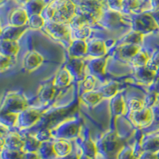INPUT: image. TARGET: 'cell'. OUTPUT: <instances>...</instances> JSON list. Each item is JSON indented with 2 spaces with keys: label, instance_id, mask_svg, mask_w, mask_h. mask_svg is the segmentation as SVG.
<instances>
[{
  "label": "cell",
  "instance_id": "6da1fadb",
  "mask_svg": "<svg viewBox=\"0 0 159 159\" xmlns=\"http://www.w3.org/2000/svg\"><path fill=\"white\" fill-rule=\"evenodd\" d=\"M98 152L106 159H117L118 154L124 147V142L115 131L105 134L96 144Z\"/></svg>",
  "mask_w": 159,
  "mask_h": 159
},
{
  "label": "cell",
  "instance_id": "2e32d148",
  "mask_svg": "<svg viewBox=\"0 0 159 159\" xmlns=\"http://www.w3.org/2000/svg\"><path fill=\"white\" fill-rule=\"evenodd\" d=\"M126 104L124 99L120 93H117L115 96L111 98L110 110L111 114L112 120H116V118L123 114L125 111Z\"/></svg>",
  "mask_w": 159,
  "mask_h": 159
},
{
  "label": "cell",
  "instance_id": "52a82bcc",
  "mask_svg": "<svg viewBox=\"0 0 159 159\" xmlns=\"http://www.w3.org/2000/svg\"><path fill=\"white\" fill-rule=\"evenodd\" d=\"M43 111L38 109L26 108L19 113L18 124L22 128H29L36 124L42 116Z\"/></svg>",
  "mask_w": 159,
  "mask_h": 159
},
{
  "label": "cell",
  "instance_id": "9a60e30c",
  "mask_svg": "<svg viewBox=\"0 0 159 159\" xmlns=\"http://www.w3.org/2000/svg\"><path fill=\"white\" fill-rule=\"evenodd\" d=\"M106 42L102 40H92L88 43V54L92 57H102L107 55Z\"/></svg>",
  "mask_w": 159,
  "mask_h": 159
},
{
  "label": "cell",
  "instance_id": "8992f818",
  "mask_svg": "<svg viewBox=\"0 0 159 159\" xmlns=\"http://www.w3.org/2000/svg\"><path fill=\"white\" fill-rule=\"evenodd\" d=\"M43 28L52 38L57 40L67 39L72 34L69 24L61 23L54 21H46Z\"/></svg>",
  "mask_w": 159,
  "mask_h": 159
},
{
  "label": "cell",
  "instance_id": "74e56055",
  "mask_svg": "<svg viewBox=\"0 0 159 159\" xmlns=\"http://www.w3.org/2000/svg\"><path fill=\"white\" fill-rule=\"evenodd\" d=\"M92 30L89 26H84V27L80 28V29L74 30L72 34L74 36V40H85L89 38V35L91 34Z\"/></svg>",
  "mask_w": 159,
  "mask_h": 159
},
{
  "label": "cell",
  "instance_id": "11a10c76",
  "mask_svg": "<svg viewBox=\"0 0 159 159\" xmlns=\"http://www.w3.org/2000/svg\"><path fill=\"white\" fill-rule=\"evenodd\" d=\"M80 159H93V158L82 153V154H80Z\"/></svg>",
  "mask_w": 159,
  "mask_h": 159
},
{
  "label": "cell",
  "instance_id": "6f0895ef",
  "mask_svg": "<svg viewBox=\"0 0 159 159\" xmlns=\"http://www.w3.org/2000/svg\"><path fill=\"white\" fill-rule=\"evenodd\" d=\"M156 154H157V159H159V151L157 152V153H156Z\"/></svg>",
  "mask_w": 159,
  "mask_h": 159
},
{
  "label": "cell",
  "instance_id": "f546056e",
  "mask_svg": "<svg viewBox=\"0 0 159 159\" xmlns=\"http://www.w3.org/2000/svg\"><path fill=\"white\" fill-rule=\"evenodd\" d=\"M119 84L117 81H111L107 83V84L102 86L99 89V92H100L103 98H112L116 96L119 92Z\"/></svg>",
  "mask_w": 159,
  "mask_h": 159
},
{
  "label": "cell",
  "instance_id": "d6986e66",
  "mask_svg": "<svg viewBox=\"0 0 159 159\" xmlns=\"http://www.w3.org/2000/svg\"><path fill=\"white\" fill-rule=\"evenodd\" d=\"M88 54V43L85 40H73L69 45V55L72 57H82Z\"/></svg>",
  "mask_w": 159,
  "mask_h": 159
},
{
  "label": "cell",
  "instance_id": "e575fe53",
  "mask_svg": "<svg viewBox=\"0 0 159 159\" xmlns=\"http://www.w3.org/2000/svg\"><path fill=\"white\" fill-rule=\"evenodd\" d=\"M18 113H3L1 114L0 116V120H1V124L5 125L6 127H13L15 125L18 124Z\"/></svg>",
  "mask_w": 159,
  "mask_h": 159
},
{
  "label": "cell",
  "instance_id": "cb8c5ba5",
  "mask_svg": "<svg viewBox=\"0 0 159 159\" xmlns=\"http://www.w3.org/2000/svg\"><path fill=\"white\" fill-rule=\"evenodd\" d=\"M141 145L143 151L157 153L159 151V135L143 138L141 140Z\"/></svg>",
  "mask_w": 159,
  "mask_h": 159
},
{
  "label": "cell",
  "instance_id": "ba28073f",
  "mask_svg": "<svg viewBox=\"0 0 159 159\" xmlns=\"http://www.w3.org/2000/svg\"><path fill=\"white\" fill-rule=\"evenodd\" d=\"M97 22L104 28L116 29L121 25L122 15L120 12L109 9L103 11Z\"/></svg>",
  "mask_w": 159,
  "mask_h": 159
},
{
  "label": "cell",
  "instance_id": "9f6ffc18",
  "mask_svg": "<svg viewBox=\"0 0 159 159\" xmlns=\"http://www.w3.org/2000/svg\"><path fill=\"white\" fill-rule=\"evenodd\" d=\"M16 1L18 2H19V3H22L23 4V5H25V4H26L28 2H29L30 0H16Z\"/></svg>",
  "mask_w": 159,
  "mask_h": 159
},
{
  "label": "cell",
  "instance_id": "d6a6232c",
  "mask_svg": "<svg viewBox=\"0 0 159 159\" xmlns=\"http://www.w3.org/2000/svg\"><path fill=\"white\" fill-rule=\"evenodd\" d=\"M45 22L46 21L42 16V15H29L27 25L29 28L34 30H38L44 27Z\"/></svg>",
  "mask_w": 159,
  "mask_h": 159
},
{
  "label": "cell",
  "instance_id": "db71d44e",
  "mask_svg": "<svg viewBox=\"0 0 159 159\" xmlns=\"http://www.w3.org/2000/svg\"><path fill=\"white\" fill-rule=\"evenodd\" d=\"M151 14L152 15H153V17H154V19H155L156 22H157V25H158V27H159V11L151 12Z\"/></svg>",
  "mask_w": 159,
  "mask_h": 159
},
{
  "label": "cell",
  "instance_id": "816d5d0a",
  "mask_svg": "<svg viewBox=\"0 0 159 159\" xmlns=\"http://www.w3.org/2000/svg\"><path fill=\"white\" fill-rule=\"evenodd\" d=\"M80 154H79L78 153H76V152L72 151V152H71V153H69L68 155L65 156V157H58L57 159H80Z\"/></svg>",
  "mask_w": 159,
  "mask_h": 159
},
{
  "label": "cell",
  "instance_id": "7402d4cb",
  "mask_svg": "<svg viewBox=\"0 0 159 159\" xmlns=\"http://www.w3.org/2000/svg\"><path fill=\"white\" fill-rule=\"evenodd\" d=\"M1 54L15 57L19 52V45L17 41L1 39Z\"/></svg>",
  "mask_w": 159,
  "mask_h": 159
},
{
  "label": "cell",
  "instance_id": "4fadbf2b",
  "mask_svg": "<svg viewBox=\"0 0 159 159\" xmlns=\"http://www.w3.org/2000/svg\"><path fill=\"white\" fill-rule=\"evenodd\" d=\"M134 74L135 77L142 83L145 84H151L155 80L157 72L152 70L147 67V65H145V66L134 67Z\"/></svg>",
  "mask_w": 159,
  "mask_h": 159
},
{
  "label": "cell",
  "instance_id": "5b68a950",
  "mask_svg": "<svg viewBox=\"0 0 159 159\" xmlns=\"http://www.w3.org/2000/svg\"><path fill=\"white\" fill-rule=\"evenodd\" d=\"M27 101L18 92H8L2 102L1 114L3 113H21L27 108Z\"/></svg>",
  "mask_w": 159,
  "mask_h": 159
},
{
  "label": "cell",
  "instance_id": "7bdbcfd3",
  "mask_svg": "<svg viewBox=\"0 0 159 159\" xmlns=\"http://www.w3.org/2000/svg\"><path fill=\"white\" fill-rule=\"evenodd\" d=\"M127 107L131 112L138 111L144 107V101L139 98H132L127 101Z\"/></svg>",
  "mask_w": 159,
  "mask_h": 159
},
{
  "label": "cell",
  "instance_id": "7dc6e473",
  "mask_svg": "<svg viewBox=\"0 0 159 159\" xmlns=\"http://www.w3.org/2000/svg\"><path fill=\"white\" fill-rule=\"evenodd\" d=\"M151 109L153 111V122L151 123V126L159 127V103L153 106Z\"/></svg>",
  "mask_w": 159,
  "mask_h": 159
},
{
  "label": "cell",
  "instance_id": "f1b7e54d",
  "mask_svg": "<svg viewBox=\"0 0 159 159\" xmlns=\"http://www.w3.org/2000/svg\"><path fill=\"white\" fill-rule=\"evenodd\" d=\"M72 78V77L69 70L66 68H63L57 72L53 81H54V84L56 87L65 88L67 87L68 85L70 84Z\"/></svg>",
  "mask_w": 159,
  "mask_h": 159
},
{
  "label": "cell",
  "instance_id": "60d3db41",
  "mask_svg": "<svg viewBox=\"0 0 159 159\" xmlns=\"http://www.w3.org/2000/svg\"><path fill=\"white\" fill-rule=\"evenodd\" d=\"M117 159H137L134 154L133 148L129 146H124L118 154Z\"/></svg>",
  "mask_w": 159,
  "mask_h": 159
},
{
  "label": "cell",
  "instance_id": "f907efd6",
  "mask_svg": "<svg viewBox=\"0 0 159 159\" xmlns=\"http://www.w3.org/2000/svg\"><path fill=\"white\" fill-rule=\"evenodd\" d=\"M139 159H157V154L156 153H151V152L144 151L142 155L139 157Z\"/></svg>",
  "mask_w": 159,
  "mask_h": 159
},
{
  "label": "cell",
  "instance_id": "680465c9",
  "mask_svg": "<svg viewBox=\"0 0 159 159\" xmlns=\"http://www.w3.org/2000/svg\"><path fill=\"white\" fill-rule=\"evenodd\" d=\"M157 101L159 102V93H158V94H157Z\"/></svg>",
  "mask_w": 159,
  "mask_h": 159
},
{
  "label": "cell",
  "instance_id": "ac0fdd59",
  "mask_svg": "<svg viewBox=\"0 0 159 159\" xmlns=\"http://www.w3.org/2000/svg\"><path fill=\"white\" fill-rule=\"evenodd\" d=\"M29 15L25 8H17L11 12L9 17V22L11 25L16 26H22L27 25Z\"/></svg>",
  "mask_w": 159,
  "mask_h": 159
},
{
  "label": "cell",
  "instance_id": "7a4b0ae2",
  "mask_svg": "<svg viewBox=\"0 0 159 159\" xmlns=\"http://www.w3.org/2000/svg\"><path fill=\"white\" fill-rule=\"evenodd\" d=\"M49 4L54 11V22L69 24L76 14L77 6L73 0H52Z\"/></svg>",
  "mask_w": 159,
  "mask_h": 159
},
{
  "label": "cell",
  "instance_id": "ee69618b",
  "mask_svg": "<svg viewBox=\"0 0 159 159\" xmlns=\"http://www.w3.org/2000/svg\"><path fill=\"white\" fill-rule=\"evenodd\" d=\"M35 137L37 138L38 141L41 143L46 141H50V139L52 138V130L48 128H43L40 130L39 131L35 134Z\"/></svg>",
  "mask_w": 159,
  "mask_h": 159
},
{
  "label": "cell",
  "instance_id": "5bb4252c",
  "mask_svg": "<svg viewBox=\"0 0 159 159\" xmlns=\"http://www.w3.org/2000/svg\"><path fill=\"white\" fill-rule=\"evenodd\" d=\"M28 28H29L28 25H22V26L11 25L6 26L1 33V39L17 41L22 36Z\"/></svg>",
  "mask_w": 159,
  "mask_h": 159
},
{
  "label": "cell",
  "instance_id": "4dcf8cb0",
  "mask_svg": "<svg viewBox=\"0 0 159 159\" xmlns=\"http://www.w3.org/2000/svg\"><path fill=\"white\" fill-rule=\"evenodd\" d=\"M143 34L138 31L132 30L120 40V45L129 44V45H139L143 42Z\"/></svg>",
  "mask_w": 159,
  "mask_h": 159
},
{
  "label": "cell",
  "instance_id": "8d00e7d4",
  "mask_svg": "<svg viewBox=\"0 0 159 159\" xmlns=\"http://www.w3.org/2000/svg\"><path fill=\"white\" fill-rule=\"evenodd\" d=\"M24 151L4 148L1 151L2 159H23Z\"/></svg>",
  "mask_w": 159,
  "mask_h": 159
},
{
  "label": "cell",
  "instance_id": "603a6c76",
  "mask_svg": "<svg viewBox=\"0 0 159 159\" xmlns=\"http://www.w3.org/2000/svg\"><path fill=\"white\" fill-rule=\"evenodd\" d=\"M56 92V86L54 84V81L48 82L41 88L38 92V98L42 102L46 103L50 101L53 98Z\"/></svg>",
  "mask_w": 159,
  "mask_h": 159
},
{
  "label": "cell",
  "instance_id": "7c38bea8",
  "mask_svg": "<svg viewBox=\"0 0 159 159\" xmlns=\"http://www.w3.org/2000/svg\"><path fill=\"white\" fill-rule=\"evenodd\" d=\"M43 61L44 57L42 54L36 51H30L24 58L23 68L27 72H32L41 66Z\"/></svg>",
  "mask_w": 159,
  "mask_h": 159
},
{
  "label": "cell",
  "instance_id": "484cf974",
  "mask_svg": "<svg viewBox=\"0 0 159 159\" xmlns=\"http://www.w3.org/2000/svg\"><path fill=\"white\" fill-rule=\"evenodd\" d=\"M80 98L85 104L89 106V107H93L101 101V99L103 97L99 91H97V92L88 91V92H84V93H82Z\"/></svg>",
  "mask_w": 159,
  "mask_h": 159
},
{
  "label": "cell",
  "instance_id": "ffe728a7",
  "mask_svg": "<svg viewBox=\"0 0 159 159\" xmlns=\"http://www.w3.org/2000/svg\"><path fill=\"white\" fill-rule=\"evenodd\" d=\"M78 145L80 147L82 153L94 159L98 153L97 146L92 141L90 137L83 139H78Z\"/></svg>",
  "mask_w": 159,
  "mask_h": 159
},
{
  "label": "cell",
  "instance_id": "8fae6325",
  "mask_svg": "<svg viewBox=\"0 0 159 159\" xmlns=\"http://www.w3.org/2000/svg\"><path fill=\"white\" fill-rule=\"evenodd\" d=\"M107 65V57H96L89 61L88 63L90 74L93 75L96 78L103 80L105 77V69Z\"/></svg>",
  "mask_w": 159,
  "mask_h": 159
},
{
  "label": "cell",
  "instance_id": "d4e9b609",
  "mask_svg": "<svg viewBox=\"0 0 159 159\" xmlns=\"http://www.w3.org/2000/svg\"><path fill=\"white\" fill-rule=\"evenodd\" d=\"M38 153L42 157V159L58 158L56 152H55L53 143H52L51 141H46L42 143V144L40 146L39 150H38Z\"/></svg>",
  "mask_w": 159,
  "mask_h": 159
},
{
  "label": "cell",
  "instance_id": "d590c367",
  "mask_svg": "<svg viewBox=\"0 0 159 159\" xmlns=\"http://www.w3.org/2000/svg\"><path fill=\"white\" fill-rule=\"evenodd\" d=\"M149 59H150V57H149L147 53H145V52H142V51H139L131 58L130 61L134 65V67H139V66H145V65H147Z\"/></svg>",
  "mask_w": 159,
  "mask_h": 159
},
{
  "label": "cell",
  "instance_id": "277c9868",
  "mask_svg": "<svg viewBox=\"0 0 159 159\" xmlns=\"http://www.w3.org/2000/svg\"><path fill=\"white\" fill-rule=\"evenodd\" d=\"M131 26L132 30L138 31L143 34L159 29L158 25L152 15L151 12L135 14L132 17Z\"/></svg>",
  "mask_w": 159,
  "mask_h": 159
},
{
  "label": "cell",
  "instance_id": "f5cc1de1",
  "mask_svg": "<svg viewBox=\"0 0 159 159\" xmlns=\"http://www.w3.org/2000/svg\"><path fill=\"white\" fill-rule=\"evenodd\" d=\"M151 6V12L159 11V0H149Z\"/></svg>",
  "mask_w": 159,
  "mask_h": 159
},
{
  "label": "cell",
  "instance_id": "f35d334b",
  "mask_svg": "<svg viewBox=\"0 0 159 159\" xmlns=\"http://www.w3.org/2000/svg\"><path fill=\"white\" fill-rule=\"evenodd\" d=\"M96 84V77L93 75L89 74L84 77L82 80V89H84V92L88 91H92Z\"/></svg>",
  "mask_w": 159,
  "mask_h": 159
},
{
  "label": "cell",
  "instance_id": "44dd1931",
  "mask_svg": "<svg viewBox=\"0 0 159 159\" xmlns=\"http://www.w3.org/2000/svg\"><path fill=\"white\" fill-rule=\"evenodd\" d=\"M6 145L5 148L15 150H22L24 147V139H22L18 133L12 132L9 133L5 137Z\"/></svg>",
  "mask_w": 159,
  "mask_h": 159
},
{
  "label": "cell",
  "instance_id": "681fc988",
  "mask_svg": "<svg viewBox=\"0 0 159 159\" xmlns=\"http://www.w3.org/2000/svg\"><path fill=\"white\" fill-rule=\"evenodd\" d=\"M23 159H42V157L38 153V151L24 152Z\"/></svg>",
  "mask_w": 159,
  "mask_h": 159
},
{
  "label": "cell",
  "instance_id": "9c48e42d",
  "mask_svg": "<svg viewBox=\"0 0 159 159\" xmlns=\"http://www.w3.org/2000/svg\"><path fill=\"white\" fill-rule=\"evenodd\" d=\"M131 119L133 123L139 128H145L150 126L153 122V111L151 108L143 107L138 111H132Z\"/></svg>",
  "mask_w": 159,
  "mask_h": 159
},
{
  "label": "cell",
  "instance_id": "836d02e7",
  "mask_svg": "<svg viewBox=\"0 0 159 159\" xmlns=\"http://www.w3.org/2000/svg\"><path fill=\"white\" fill-rule=\"evenodd\" d=\"M144 0H123V12L136 13L143 4Z\"/></svg>",
  "mask_w": 159,
  "mask_h": 159
},
{
  "label": "cell",
  "instance_id": "c3c4849f",
  "mask_svg": "<svg viewBox=\"0 0 159 159\" xmlns=\"http://www.w3.org/2000/svg\"><path fill=\"white\" fill-rule=\"evenodd\" d=\"M150 91L157 92V94L159 93V69L157 72V76H156L155 80H154V82L150 85Z\"/></svg>",
  "mask_w": 159,
  "mask_h": 159
},
{
  "label": "cell",
  "instance_id": "ab89813d",
  "mask_svg": "<svg viewBox=\"0 0 159 159\" xmlns=\"http://www.w3.org/2000/svg\"><path fill=\"white\" fill-rule=\"evenodd\" d=\"M143 101H144V107L151 108L157 102V93L155 92L150 91L146 95L144 99H143Z\"/></svg>",
  "mask_w": 159,
  "mask_h": 159
},
{
  "label": "cell",
  "instance_id": "f6af8a7d",
  "mask_svg": "<svg viewBox=\"0 0 159 159\" xmlns=\"http://www.w3.org/2000/svg\"><path fill=\"white\" fill-rule=\"evenodd\" d=\"M107 5L109 9L121 12L123 8V0H107Z\"/></svg>",
  "mask_w": 159,
  "mask_h": 159
},
{
  "label": "cell",
  "instance_id": "83f0119b",
  "mask_svg": "<svg viewBox=\"0 0 159 159\" xmlns=\"http://www.w3.org/2000/svg\"><path fill=\"white\" fill-rule=\"evenodd\" d=\"M45 6V0H30L25 4V9L29 15H41Z\"/></svg>",
  "mask_w": 159,
  "mask_h": 159
},
{
  "label": "cell",
  "instance_id": "e0dca14e",
  "mask_svg": "<svg viewBox=\"0 0 159 159\" xmlns=\"http://www.w3.org/2000/svg\"><path fill=\"white\" fill-rule=\"evenodd\" d=\"M139 51V45L123 44L116 49V54L119 59L123 61H130L131 58Z\"/></svg>",
  "mask_w": 159,
  "mask_h": 159
},
{
  "label": "cell",
  "instance_id": "3957f363",
  "mask_svg": "<svg viewBox=\"0 0 159 159\" xmlns=\"http://www.w3.org/2000/svg\"><path fill=\"white\" fill-rule=\"evenodd\" d=\"M81 126V123L76 119L65 120L52 130V138L64 140L76 139L80 135Z\"/></svg>",
  "mask_w": 159,
  "mask_h": 159
},
{
  "label": "cell",
  "instance_id": "b9f144b4",
  "mask_svg": "<svg viewBox=\"0 0 159 159\" xmlns=\"http://www.w3.org/2000/svg\"><path fill=\"white\" fill-rule=\"evenodd\" d=\"M147 66L150 68L152 70H154L157 72L159 69V49H157L155 52L153 53L151 57H150L148 62L147 64Z\"/></svg>",
  "mask_w": 159,
  "mask_h": 159
},
{
  "label": "cell",
  "instance_id": "1f68e13d",
  "mask_svg": "<svg viewBox=\"0 0 159 159\" xmlns=\"http://www.w3.org/2000/svg\"><path fill=\"white\" fill-rule=\"evenodd\" d=\"M42 143L38 141L35 136L27 135L24 139V152H36L38 151Z\"/></svg>",
  "mask_w": 159,
  "mask_h": 159
},
{
  "label": "cell",
  "instance_id": "bcb514c9",
  "mask_svg": "<svg viewBox=\"0 0 159 159\" xmlns=\"http://www.w3.org/2000/svg\"><path fill=\"white\" fill-rule=\"evenodd\" d=\"M12 61L13 57L1 54V56H0V69H1V72L7 70L11 66V64L13 63Z\"/></svg>",
  "mask_w": 159,
  "mask_h": 159
},
{
  "label": "cell",
  "instance_id": "4316f807",
  "mask_svg": "<svg viewBox=\"0 0 159 159\" xmlns=\"http://www.w3.org/2000/svg\"><path fill=\"white\" fill-rule=\"evenodd\" d=\"M53 146H54L55 152L58 157H65L71 153L72 150V145L68 142V140L57 139L53 143Z\"/></svg>",
  "mask_w": 159,
  "mask_h": 159
},
{
  "label": "cell",
  "instance_id": "30bf717a",
  "mask_svg": "<svg viewBox=\"0 0 159 159\" xmlns=\"http://www.w3.org/2000/svg\"><path fill=\"white\" fill-rule=\"evenodd\" d=\"M84 61L81 57H72L65 65V68L70 72L71 76L76 80L84 79Z\"/></svg>",
  "mask_w": 159,
  "mask_h": 159
}]
</instances>
